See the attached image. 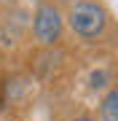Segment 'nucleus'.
Instances as JSON below:
<instances>
[{"instance_id": "nucleus-1", "label": "nucleus", "mask_w": 118, "mask_h": 121, "mask_svg": "<svg viewBox=\"0 0 118 121\" xmlns=\"http://www.w3.org/2000/svg\"><path fill=\"white\" fill-rule=\"evenodd\" d=\"M65 24L81 40L94 43V40L105 38V32L110 30V11H107V5L102 0H78L67 11Z\"/></svg>"}, {"instance_id": "nucleus-2", "label": "nucleus", "mask_w": 118, "mask_h": 121, "mask_svg": "<svg viewBox=\"0 0 118 121\" xmlns=\"http://www.w3.org/2000/svg\"><path fill=\"white\" fill-rule=\"evenodd\" d=\"M65 35V16L54 3H38L32 13V38L38 46H57Z\"/></svg>"}, {"instance_id": "nucleus-3", "label": "nucleus", "mask_w": 118, "mask_h": 121, "mask_svg": "<svg viewBox=\"0 0 118 121\" xmlns=\"http://www.w3.org/2000/svg\"><path fill=\"white\" fill-rule=\"evenodd\" d=\"M97 121H118V89L115 86L105 89L102 102H99V116H97Z\"/></svg>"}, {"instance_id": "nucleus-4", "label": "nucleus", "mask_w": 118, "mask_h": 121, "mask_svg": "<svg viewBox=\"0 0 118 121\" xmlns=\"http://www.w3.org/2000/svg\"><path fill=\"white\" fill-rule=\"evenodd\" d=\"M89 86H91L94 91H99V89H110V86H113V75H110V70H105V67L94 70V73L89 75Z\"/></svg>"}, {"instance_id": "nucleus-5", "label": "nucleus", "mask_w": 118, "mask_h": 121, "mask_svg": "<svg viewBox=\"0 0 118 121\" xmlns=\"http://www.w3.org/2000/svg\"><path fill=\"white\" fill-rule=\"evenodd\" d=\"M70 121H97V116H91V113H81V116H75Z\"/></svg>"}, {"instance_id": "nucleus-6", "label": "nucleus", "mask_w": 118, "mask_h": 121, "mask_svg": "<svg viewBox=\"0 0 118 121\" xmlns=\"http://www.w3.org/2000/svg\"><path fill=\"white\" fill-rule=\"evenodd\" d=\"M8 3H13V0H0V5H8Z\"/></svg>"}]
</instances>
